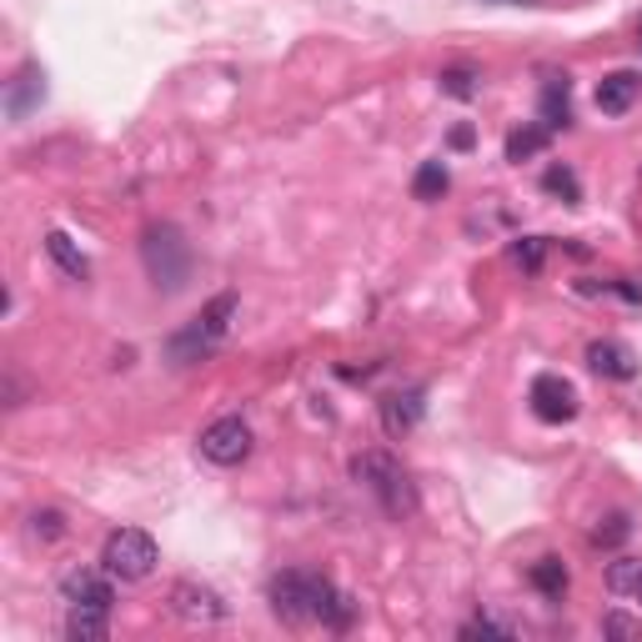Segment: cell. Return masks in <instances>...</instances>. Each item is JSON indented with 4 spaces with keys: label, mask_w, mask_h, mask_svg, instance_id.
<instances>
[{
    "label": "cell",
    "mask_w": 642,
    "mask_h": 642,
    "mask_svg": "<svg viewBox=\"0 0 642 642\" xmlns=\"http://www.w3.org/2000/svg\"><path fill=\"white\" fill-rule=\"evenodd\" d=\"M272 612L292 628L302 622H327V628H347L357 618V602L342 598L322 572H306V568H292L282 578H272Z\"/></svg>",
    "instance_id": "obj_1"
},
{
    "label": "cell",
    "mask_w": 642,
    "mask_h": 642,
    "mask_svg": "<svg viewBox=\"0 0 642 642\" xmlns=\"http://www.w3.org/2000/svg\"><path fill=\"white\" fill-rule=\"evenodd\" d=\"M232 316H236V296L222 292L216 302H206L196 316H191L186 327L176 332V337L166 342V357L176 361V367H186V361H201L206 351L222 347V337L232 332Z\"/></svg>",
    "instance_id": "obj_2"
},
{
    "label": "cell",
    "mask_w": 642,
    "mask_h": 642,
    "mask_svg": "<svg viewBox=\"0 0 642 642\" xmlns=\"http://www.w3.org/2000/svg\"><path fill=\"white\" fill-rule=\"evenodd\" d=\"M351 472H357V482H367V492L377 497L387 517L401 522V517L417 512V487H411V477L401 472V462L391 452H361L351 462Z\"/></svg>",
    "instance_id": "obj_3"
},
{
    "label": "cell",
    "mask_w": 642,
    "mask_h": 642,
    "mask_svg": "<svg viewBox=\"0 0 642 642\" xmlns=\"http://www.w3.org/2000/svg\"><path fill=\"white\" fill-rule=\"evenodd\" d=\"M101 562L111 578L121 582H141L151 578V568H156V538L151 532H141V527H121V532H111L101 548Z\"/></svg>",
    "instance_id": "obj_4"
},
{
    "label": "cell",
    "mask_w": 642,
    "mask_h": 642,
    "mask_svg": "<svg viewBox=\"0 0 642 642\" xmlns=\"http://www.w3.org/2000/svg\"><path fill=\"white\" fill-rule=\"evenodd\" d=\"M146 272H151V282L166 286V292H176V286L186 282L191 252H186L176 226H151L146 232Z\"/></svg>",
    "instance_id": "obj_5"
},
{
    "label": "cell",
    "mask_w": 642,
    "mask_h": 642,
    "mask_svg": "<svg viewBox=\"0 0 642 642\" xmlns=\"http://www.w3.org/2000/svg\"><path fill=\"white\" fill-rule=\"evenodd\" d=\"M252 427H246L242 417H222V421H211L206 432H201V457L216 467H242L246 457H252Z\"/></svg>",
    "instance_id": "obj_6"
},
{
    "label": "cell",
    "mask_w": 642,
    "mask_h": 642,
    "mask_svg": "<svg viewBox=\"0 0 642 642\" xmlns=\"http://www.w3.org/2000/svg\"><path fill=\"white\" fill-rule=\"evenodd\" d=\"M532 411H538L542 421H572L578 417V391H572V381H562V377H538L532 381Z\"/></svg>",
    "instance_id": "obj_7"
},
{
    "label": "cell",
    "mask_w": 642,
    "mask_h": 642,
    "mask_svg": "<svg viewBox=\"0 0 642 642\" xmlns=\"http://www.w3.org/2000/svg\"><path fill=\"white\" fill-rule=\"evenodd\" d=\"M61 598L71 602V608H95V612H111V602H116V588H111V572H65L61 578Z\"/></svg>",
    "instance_id": "obj_8"
},
{
    "label": "cell",
    "mask_w": 642,
    "mask_h": 642,
    "mask_svg": "<svg viewBox=\"0 0 642 642\" xmlns=\"http://www.w3.org/2000/svg\"><path fill=\"white\" fill-rule=\"evenodd\" d=\"M171 608H176V618H186V622H222L226 618V602L211 588H201V582H176V588H171Z\"/></svg>",
    "instance_id": "obj_9"
},
{
    "label": "cell",
    "mask_w": 642,
    "mask_h": 642,
    "mask_svg": "<svg viewBox=\"0 0 642 642\" xmlns=\"http://www.w3.org/2000/svg\"><path fill=\"white\" fill-rule=\"evenodd\" d=\"M588 367L598 377H612V381H632L638 377V357H632L622 342H592L588 347Z\"/></svg>",
    "instance_id": "obj_10"
},
{
    "label": "cell",
    "mask_w": 642,
    "mask_h": 642,
    "mask_svg": "<svg viewBox=\"0 0 642 642\" xmlns=\"http://www.w3.org/2000/svg\"><path fill=\"white\" fill-rule=\"evenodd\" d=\"M421 421V391H391L381 397V432L387 437H407Z\"/></svg>",
    "instance_id": "obj_11"
},
{
    "label": "cell",
    "mask_w": 642,
    "mask_h": 642,
    "mask_svg": "<svg viewBox=\"0 0 642 642\" xmlns=\"http://www.w3.org/2000/svg\"><path fill=\"white\" fill-rule=\"evenodd\" d=\"M638 91H642V81H638L632 71L602 75V85H598V111H602V116H622V111L638 101Z\"/></svg>",
    "instance_id": "obj_12"
},
{
    "label": "cell",
    "mask_w": 642,
    "mask_h": 642,
    "mask_svg": "<svg viewBox=\"0 0 642 642\" xmlns=\"http://www.w3.org/2000/svg\"><path fill=\"white\" fill-rule=\"evenodd\" d=\"M572 121V91H568V75H552L542 85V126L548 131H562Z\"/></svg>",
    "instance_id": "obj_13"
},
{
    "label": "cell",
    "mask_w": 642,
    "mask_h": 642,
    "mask_svg": "<svg viewBox=\"0 0 642 642\" xmlns=\"http://www.w3.org/2000/svg\"><path fill=\"white\" fill-rule=\"evenodd\" d=\"M45 252H51V262L61 266V272L71 276V282H85V276H91V262H85V256L75 252L65 232H51V236H45Z\"/></svg>",
    "instance_id": "obj_14"
},
{
    "label": "cell",
    "mask_w": 642,
    "mask_h": 642,
    "mask_svg": "<svg viewBox=\"0 0 642 642\" xmlns=\"http://www.w3.org/2000/svg\"><path fill=\"white\" fill-rule=\"evenodd\" d=\"M111 612H95V608H71L65 618V638L71 642H105V628H111Z\"/></svg>",
    "instance_id": "obj_15"
},
{
    "label": "cell",
    "mask_w": 642,
    "mask_h": 642,
    "mask_svg": "<svg viewBox=\"0 0 642 642\" xmlns=\"http://www.w3.org/2000/svg\"><path fill=\"white\" fill-rule=\"evenodd\" d=\"M527 582H532V588H538L542 598L562 602V592H568V568H562V558H542V562H532Z\"/></svg>",
    "instance_id": "obj_16"
},
{
    "label": "cell",
    "mask_w": 642,
    "mask_h": 642,
    "mask_svg": "<svg viewBox=\"0 0 642 642\" xmlns=\"http://www.w3.org/2000/svg\"><path fill=\"white\" fill-rule=\"evenodd\" d=\"M447 186H452V176H447L442 161H421L417 176H411V196L417 201H442Z\"/></svg>",
    "instance_id": "obj_17"
},
{
    "label": "cell",
    "mask_w": 642,
    "mask_h": 642,
    "mask_svg": "<svg viewBox=\"0 0 642 642\" xmlns=\"http://www.w3.org/2000/svg\"><path fill=\"white\" fill-rule=\"evenodd\" d=\"M608 588L618 598H638L642 602V558H618L608 568Z\"/></svg>",
    "instance_id": "obj_18"
},
{
    "label": "cell",
    "mask_w": 642,
    "mask_h": 642,
    "mask_svg": "<svg viewBox=\"0 0 642 642\" xmlns=\"http://www.w3.org/2000/svg\"><path fill=\"white\" fill-rule=\"evenodd\" d=\"M542 146H548V126H517L512 136H507V161H517V166H522V161L538 156Z\"/></svg>",
    "instance_id": "obj_19"
},
{
    "label": "cell",
    "mask_w": 642,
    "mask_h": 642,
    "mask_svg": "<svg viewBox=\"0 0 642 642\" xmlns=\"http://www.w3.org/2000/svg\"><path fill=\"white\" fill-rule=\"evenodd\" d=\"M35 95H45V85H41V75H35V65H26V71L16 75V85H11V116H16V121L31 111Z\"/></svg>",
    "instance_id": "obj_20"
},
{
    "label": "cell",
    "mask_w": 642,
    "mask_h": 642,
    "mask_svg": "<svg viewBox=\"0 0 642 642\" xmlns=\"http://www.w3.org/2000/svg\"><path fill=\"white\" fill-rule=\"evenodd\" d=\"M628 532H632V522L622 512H612L592 527V548H618V542H628Z\"/></svg>",
    "instance_id": "obj_21"
},
{
    "label": "cell",
    "mask_w": 642,
    "mask_h": 642,
    "mask_svg": "<svg viewBox=\"0 0 642 642\" xmlns=\"http://www.w3.org/2000/svg\"><path fill=\"white\" fill-rule=\"evenodd\" d=\"M542 256H548L542 236H522V242L512 246V266H522V272H542Z\"/></svg>",
    "instance_id": "obj_22"
},
{
    "label": "cell",
    "mask_w": 642,
    "mask_h": 642,
    "mask_svg": "<svg viewBox=\"0 0 642 642\" xmlns=\"http://www.w3.org/2000/svg\"><path fill=\"white\" fill-rule=\"evenodd\" d=\"M542 191H552V196H562V201H582V186H578V176H572L568 166H548Z\"/></svg>",
    "instance_id": "obj_23"
},
{
    "label": "cell",
    "mask_w": 642,
    "mask_h": 642,
    "mask_svg": "<svg viewBox=\"0 0 642 642\" xmlns=\"http://www.w3.org/2000/svg\"><path fill=\"white\" fill-rule=\"evenodd\" d=\"M442 91L467 101V95H477V75L467 71V65H452V71H442Z\"/></svg>",
    "instance_id": "obj_24"
},
{
    "label": "cell",
    "mask_w": 642,
    "mask_h": 642,
    "mask_svg": "<svg viewBox=\"0 0 642 642\" xmlns=\"http://www.w3.org/2000/svg\"><path fill=\"white\" fill-rule=\"evenodd\" d=\"M462 638H512V628L497 622V618H477V622H467V628H462Z\"/></svg>",
    "instance_id": "obj_25"
},
{
    "label": "cell",
    "mask_w": 642,
    "mask_h": 642,
    "mask_svg": "<svg viewBox=\"0 0 642 642\" xmlns=\"http://www.w3.org/2000/svg\"><path fill=\"white\" fill-rule=\"evenodd\" d=\"M31 522H35V538H45V542H55V538H61V532H65L61 512H35Z\"/></svg>",
    "instance_id": "obj_26"
},
{
    "label": "cell",
    "mask_w": 642,
    "mask_h": 642,
    "mask_svg": "<svg viewBox=\"0 0 642 642\" xmlns=\"http://www.w3.org/2000/svg\"><path fill=\"white\" fill-rule=\"evenodd\" d=\"M602 632L608 638H642V628L632 618H622V612H608V622H602Z\"/></svg>",
    "instance_id": "obj_27"
},
{
    "label": "cell",
    "mask_w": 642,
    "mask_h": 642,
    "mask_svg": "<svg viewBox=\"0 0 642 642\" xmlns=\"http://www.w3.org/2000/svg\"><path fill=\"white\" fill-rule=\"evenodd\" d=\"M472 141H477V136H472V126H452V146H457V151H467Z\"/></svg>",
    "instance_id": "obj_28"
}]
</instances>
